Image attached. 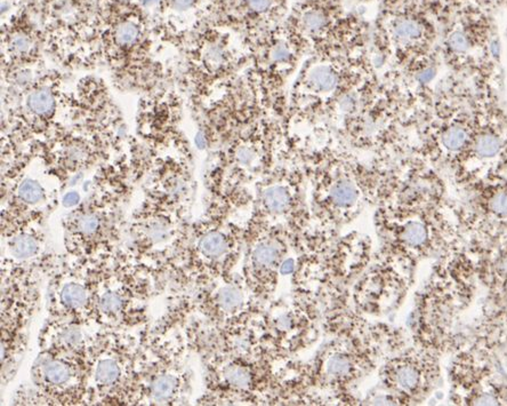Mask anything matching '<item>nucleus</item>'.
I'll return each instance as SVG.
<instances>
[{"label": "nucleus", "instance_id": "obj_1", "mask_svg": "<svg viewBox=\"0 0 507 406\" xmlns=\"http://www.w3.org/2000/svg\"><path fill=\"white\" fill-rule=\"evenodd\" d=\"M323 342L310 359L284 369L276 405H360L358 387L378 365L390 331L345 302L325 311Z\"/></svg>", "mask_w": 507, "mask_h": 406}, {"label": "nucleus", "instance_id": "obj_2", "mask_svg": "<svg viewBox=\"0 0 507 406\" xmlns=\"http://www.w3.org/2000/svg\"><path fill=\"white\" fill-rule=\"evenodd\" d=\"M302 165L315 227L343 233L368 207L377 206L400 179L386 162L362 156L322 130L290 131Z\"/></svg>", "mask_w": 507, "mask_h": 406}, {"label": "nucleus", "instance_id": "obj_3", "mask_svg": "<svg viewBox=\"0 0 507 406\" xmlns=\"http://www.w3.org/2000/svg\"><path fill=\"white\" fill-rule=\"evenodd\" d=\"M403 97L377 68L339 96L321 126L337 141L365 157L387 162L399 148Z\"/></svg>", "mask_w": 507, "mask_h": 406}, {"label": "nucleus", "instance_id": "obj_4", "mask_svg": "<svg viewBox=\"0 0 507 406\" xmlns=\"http://www.w3.org/2000/svg\"><path fill=\"white\" fill-rule=\"evenodd\" d=\"M375 68L369 47L307 55L288 90L287 127L299 132L321 126L339 96Z\"/></svg>", "mask_w": 507, "mask_h": 406}, {"label": "nucleus", "instance_id": "obj_5", "mask_svg": "<svg viewBox=\"0 0 507 406\" xmlns=\"http://www.w3.org/2000/svg\"><path fill=\"white\" fill-rule=\"evenodd\" d=\"M289 134L277 162L257 182L245 238L264 231H282L302 241L314 227L306 179Z\"/></svg>", "mask_w": 507, "mask_h": 406}, {"label": "nucleus", "instance_id": "obj_6", "mask_svg": "<svg viewBox=\"0 0 507 406\" xmlns=\"http://www.w3.org/2000/svg\"><path fill=\"white\" fill-rule=\"evenodd\" d=\"M434 30L421 7L410 0H386L371 29L370 52L379 71L391 67L419 82L432 66Z\"/></svg>", "mask_w": 507, "mask_h": 406}, {"label": "nucleus", "instance_id": "obj_7", "mask_svg": "<svg viewBox=\"0 0 507 406\" xmlns=\"http://www.w3.org/2000/svg\"><path fill=\"white\" fill-rule=\"evenodd\" d=\"M357 0H295L284 24L305 55L368 48L371 26Z\"/></svg>", "mask_w": 507, "mask_h": 406}, {"label": "nucleus", "instance_id": "obj_8", "mask_svg": "<svg viewBox=\"0 0 507 406\" xmlns=\"http://www.w3.org/2000/svg\"><path fill=\"white\" fill-rule=\"evenodd\" d=\"M208 404L276 405L285 365L271 358L241 357L222 350H201Z\"/></svg>", "mask_w": 507, "mask_h": 406}, {"label": "nucleus", "instance_id": "obj_9", "mask_svg": "<svg viewBox=\"0 0 507 406\" xmlns=\"http://www.w3.org/2000/svg\"><path fill=\"white\" fill-rule=\"evenodd\" d=\"M323 306L312 295L293 293L265 306L262 328L271 356L286 365L322 337Z\"/></svg>", "mask_w": 507, "mask_h": 406}, {"label": "nucleus", "instance_id": "obj_10", "mask_svg": "<svg viewBox=\"0 0 507 406\" xmlns=\"http://www.w3.org/2000/svg\"><path fill=\"white\" fill-rule=\"evenodd\" d=\"M217 202L219 212L194 228L188 247L186 267L199 288L233 275L245 249V227L226 220V211L235 204L220 198Z\"/></svg>", "mask_w": 507, "mask_h": 406}, {"label": "nucleus", "instance_id": "obj_11", "mask_svg": "<svg viewBox=\"0 0 507 406\" xmlns=\"http://www.w3.org/2000/svg\"><path fill=\"white\" fill-rule=\"evenodd\" d=\"M250 44L248 78L266 108L285 120L289 87L306 55L284 23Z\"/></svg>", "mask_w": 507, "mask_h": 406}, {"label": "nucleus", "instance_id": "obj_12", "mask_svg": "<svg viewBox=\"0 0 507 406\" xmlns=\"http://www.w3.org/2000/svg\"><path fill=\"white\" fill-rule=\"evenodd\" d=\"M299 243L282 231H264L245 238L241 275L263 305L277 298L282 264Z\"/></svg>", "mask_w": 507, "mask_h": 406}, {"label": "nucleus", "instance_id": "obj_13", "mask_svg": "<svg viewBox=\"0 0 507 406\" xmlns=\"http://www.w3.org/2000/svg\"><path fill=\"white\" fill-rule=\"evenodd\" d=\"M198 307L205 322L230 328L262 320L265 305L249 290L242 275L234 274L200 288Z\"/></svg>", "mask_w": 507, "mask_h": 406}, {"label": "nucleus", "instance_id": "obj_14", "mask_svg": "<svg viewBox=\"0 0 507 406\" xmlns=\"http://www.w3.org/2000/svg\"><path fill=\"white\" fill-rule=\"evenodd\" d=\"M437 377L433 352L424 349L403 352L387 359L379 369L380 383L390 404H413L432 389Z\"/></svg>", "mask_w": 507, "mask_h": 406}, {"label": "nucleus", "instance_id": "obj_15", "mask_svg": "<svg viewBox=\"0 0 507 406\" xmlns=\"http://www.w3.org/2000/svg\"><path fill=\"white\" fill-rule=\"evenodd\" d=\"M200 69L206 81L214 82L224 78L237 66V55L232 54L227 43L218 36L206 41L199 53Z\"/></svg>", "mask_w": 507, "mask_h": 406}, {"label": "nucleus", "instance_id": "obj_16", "mask_svg": "<svg viewBox=\"0 0 507 406\" xmlns=\"http://www.w3.org/2000/svg\"><path fill=\"white\" fill-rule=\"evenodd\" d=\"M40 366L38 375L41 377V382L52 388L67 387L74 377V366H72L70 360L63 357L44 359Z\"/></svg>", "mask_w": 507, "mask_h": 406}, {"label": "nucleus", "instance_id": "obj_17", "mask_svg": "<svg viewBox=\"0 0 507 406\" xmlns=\"http://www.w3.org/2000/svg\"><path fill=\"white\" fill-rule=\"evenodd\" d=\"M182 381L176 373H162L155 375L150 385V398L155 404H165L180 393Z\"/></svg>", "mask_w": 507, "mask_h": 406}, {"label": "nucleus", "instance_id": "obj_18", "mask_svg": "<svg viewBox=\"0 0 507 406\" xmlns=\"http://www.w3.org/2000/svg\"><path fill=\"white\" fill-rule=\"evenodd\" d=\"M61 306L68 311H80L87 308L89 299L87 287L77 282L63 284L60 293Z\"/></svg>", "mask_w": 507, "mask_h": 406}, {"label": "nucleus", "instance_id": "obj_19", "mask_svg": "<svg viewBox=\"0 0 507 406\" xmlns=\"http://www.w3.org/2000/svg\"><path fill=\"white\" fill-rule=\"evenodd\" d=\"M123 377V369L118 359L113 357L100 358L94 369L95 385L98 388H112Z\"/></svg>", "mask_w": 507, "mask_h": 406}, {"label": "nucleus", "instance_id": "obj_20", "mask_svg": "<svg viewBox=\"0 0 507 406\" xmlns=\"http://www.w3.org/2000/svg\"><path fill=\"white\" fill-rule=\"evenodd\" d=\"M39 249L38 239L30 234H20L9 243L10 255L17 260H29L34 256Z\"/></svg>", "mask_w": 507, "mask_h": 406}, {"label": "nucleus", "instance_id": "obj_21", "mask_svg": "<svg viewBox=\"0 0 507 406\" xmlns=\"http://www.w3.org/2000/svg\"><path fill=\"white\" fill-rule=\"evenodd\" d=\"M59 348L63 349L66 352L78 351L79 348H82L83 334L81 328L78 325L69 324L63 326L59 336Z\"/></svg>", "mask_w": 507, "mask_h": 406}, {"label": "nucleus", "instance_id": "obj_22", "mask_svg": "<svg viewBox=\"0 0 507 406\" xmlns=\"http://www.w3.org/2000/svg\"><path fill=\"white\" fill-rule=\"evenodd\" d=\"M125 300L116 291H106L102 293L97 301V310L108 317H116L123 313Z\"/></svg>", "mask_w": 507, "mask_h": 406}, {"label": "nucleus", "instance_id": "obj_23", "mask_svg": "<svg viewBox=\"0 0 507 406\" xmlns=\"http://www.w3.org/2000/svg\"><path fill=\"white\" fill-rule=\"evenodd\" d=\"M501 140L494 133H485L475 141V153L482 158L495 157L501 150Z\"/></svg>", "mask_w": 507, "mask_h": 406}, {"label": "nucleus", "instance_id": "obj_24", "mask_svg": "<svg viewBox=\"0 0 507 406\" xmlns=\"http://www.w3.org/2000/svg\"><path fill=\"white\" fill-rule=\"evenodd\" d=\"M28 103L33 112L38 115H45L54 107V97L48 90L40 89L30 95Z\"/></svg>", "mask_w": 507, "mask_h": 406}, {"label": "nucleus", "instance_id": "obj_25", "mask_svg": "<svg viewBox=\"0 0 507 406\" xmlns=\"http://www.w3.org/2000/svg\"><path fill=\"white\" fill-rule=\"evenodd\" d=\"M445 46L453 54H463L470 47V40L464 29L452 28L445 37Z\"/></svg>", "mask_w": 507, "mask_h": 406}, {"label": "nucleus", "instance_id": "obj_26", "mask_svg": "<svg viewBox=\"0 0 507 406\" xmlns=\"http://www.w3.org/2000/svg\"><path fill=\"white\" fill-rule=\"evenodd\" d=\"M18 197L26 204L39 203L44 196V190L38 182L33 180H25L18 187Z\"/></svg>", "mask_w": 507, "mask_h": 406}, {"label": "nucleus", "instance_id": "obj_27", "mask_svg": "<svg viewBox=\"0 0 507 406\" xmlns=\"http://www.w3.org/2000/svg\"><path fill=\"white\" fill-rule=\"evenodd\" d=\"M101 227V220L96 214L86 213L80 215L75 222V229L79 236L89 238L97 233Z\"/></svg>", "mask_w": 507, "mask_h": 406}, {"label": "nucleus", "instance_id": "obj_28", "mask_svg": "<svg viewBox=\"0 0 507 406\" xmlns=\"http://www.w3.org/2000/svg\"><path fill=\"white\" fill-rule=\"evenodd\" d=\"M137 36H139V29L129 22L120 24L116 30L117 40L123 45L132 44L133 41H135Z\"/></svg>", "mask_w": 507, "mask_h": 406}, {"label": "nucleus", "instance_id": "obj_29", "mask_svg": "<svg viewBox=\"0 0 507 406\" xmlns=\"http://www.w3.org/2000/svg\"><path fill=\"white\" fill-rule=\"evenodd\" d=\"M169 231L163 223L153 222L147 228V237L152 243H161L168 238Z\"/></svg>", "mask_w": 507, "mask_h": 406}, {"label": "nucleus", "instance_id": "obj_30", "mask_svg": "<svg viewBox=\"0 0 507 406\" xmlns=\"http://www.w3.org/2000/svg\"><path fill=\"white\" fill-rule=\"evenodd\" d=\"M490 207L495 213L507 215V193H498L491 199Z\"/></svg>", "mask_w": 507, "mask_h": 406}, {"label": "nucleus", "instance_id": "obj_31", "mask_svg": "<svg viewBox=\"0 0 507 406\" xmlns=\"http://www.w3.org/2000/svg\"><path fill=\"white\" fill-rule=\"evenodd\" d=\"M13 47L18 52H25L29 48V40L24 36H16L13 39Z\"/></svg>", "mask_w": 507, "mask_h": 406}, {"label": "nucleus", "instance_id": "obj_32", "mask_svg": "<svg viewBox=\"0 0 507 406\" xmlns=\"http://www.w3.org/2000/svg\"><path fill=\"white\" fill-rule=\"evenodd\" d=\"M78 202H79V195L75 192H69L66 196H64V198H63V204L66 205V206H73V205L78 204Z\"/></svg>", "mask_w": 507, "mask_h": 406}, {"label": "nucleus", "instance_id": "obj_33", "mask_svg": "<svg viewBox=\"0 0 507 406\" xmlns=\"http://www.w3.org/2000/svg\"><path fill=\"white\" fill-rule=\"evenodd\" d=\"M196 0H174V5L178 9H189L194 5Z\"/></svg>", "mask_w": 507, "mask_h": 406}, {"label": "nucleus", "instance_id": "obj_34", "mask_svg": "<svg viewBox=\"0 0 507 406\" xmlns=\"http://www.w3.org/2000/svg\"><path fill=\"white\" fill-rule=\"evenodd\" d=\"M476 404H482V405L497 404V400L493 396V395L486 394V395H483V396L479 397L478 400H476Z\"/></svg>", "mask_w": 507, "mask_h": 406}, {"label": "nucleus", "instance_id": "obj_35", "mask_svg": "<svg viewBox=\"0 0 507 406\" xmlns=\"http://www.w3.org/2000/svg\"><path fill=\"white\" fill-rule=\"evenodd\" d=\"M143 1L145 2V3H152V2H155V1H157V0H143Z\"/></svg>", "mask_w": 507, "mask_h": 406}]
</instances>
